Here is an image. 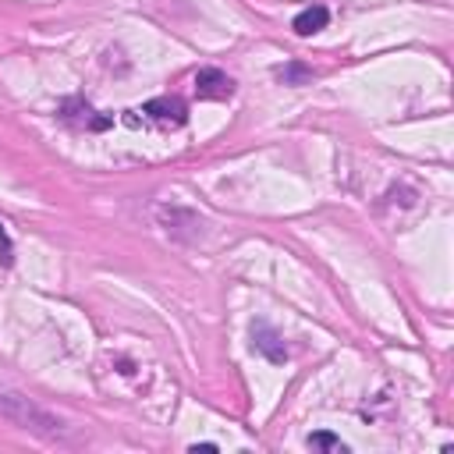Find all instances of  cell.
<instances>
[{
    "label": "cell",
    "mask_w": 454,
    "mask_h": 454,
    "mask_svg": "<svg viewBox=\"0 0 454 454\" xmlns=\"http://www.w3.org/2000/svg\"><path fill=\"white\" fill-rule=\"evenodd\" d=\"M0 411H4L14 426H21V429H28V433H35V436H43V440H57V436L64 433V422H60L57 415H50L46 408H39L35 401H28L25 394L4 390V394H0Z\"/></svg>",
    "instance_id": "cell-1"
},
{
    "label": "cell",
    "mask_w": 454,
    "mask_h": 454,
    "mask_svg": "<svg viewBox=\"0 0 454 454\" xmlns=\"http://www.w3.org/2000/svg\"><path fill=\"white\" fill-rule=\"evenodd\" d=\"M156 220L177 241H195V238H202V227H206L202 216L192 213V209H184V206H160L156 209Z\"/></svg>",
    "instance_id": "cell-2"
},
{
    "label": "cell",
    "mask_w": 454,
    "mask_h": 454,
    "mask_svg": "<svg viewBox=\"0 0 454 454\" xmlns=\"http://www.w3.org/2000/svg\"><path fill=\"white\" fill-rule=\"evenodd\" d=\"M252 348H255L262 358H270L273 365L287 362V344H284V337H280L273 326H266V323H255V326H252Z\"/></svg>",
    "instance_id": "cell-3"
},
{
    "label": "cell",
    "mask_w": 454,
    "mask_h": 454,
    "mask_svg": "<svg viewBox=\"0 0 454 454\" xmlns=\"http://www.w3.org/2000/svg\"><path fill=\"white\" fill-rule=\"evenodd\" d=\"M195 92H199L202 99H227V96L234 92V78L223 74L220 67H202V71L195 74Z\"/></svg>",
    "instance_id": "cell-4"
},
{
    "label": "cell",
    "mask_w": 454,
    "mask_h": 454,
    "mask_svg": "<svg viewBox=\"0 0 454 454\" xmlns=\"http://www.w3.org/2000/svg\"><path fill=\"white\" fill-rule=\"evenodd\" d=\"M142 114L153 117V121H160V124H174V128L184 124V117H188V110H184V103L177 96H156V99H149L142 106Z\"/></svg>",
    "instance_id": "cell-5"
},
{
    "label": "cell",
    "mask_w": 454,
    "mask_h": 454,
    "mask_svg": "<svg viewBox=\"0 0 454 454\" xmlns=\"http://www.w3.org/2000/svg\"><path fill=\"white\" fill-rule=\"evenodd\" d=\"M326 21H330V11H326L323 4H312V7H305V11H298V14H294L291 28H294L298 35H312V32L326 28Z\"/></svg>",
    "instance_id": "cell-6"
},
{
    "label": "cell",
    "mask_w": 454,
    "mask_h": 454,
    "mask_svg": "<svg viewBox=\"0 0 454 454\" xmlns=\"http://www.w3.org/2000/svg\"><path fill=\"white\" fill-rule=\"evenodd\" d=\"M309 447H323V450H344V443H340L337 436H330V433H312V436H309Z\"/></svg>",
    "instance_id": "cell-7"
},
{
    "label": "cell",
    "mask_w": 454,
    "mask_h": 454,
    "mask_svg": "<svg viewBox=\"0 0 454 454\" xmlns=\"http://www.w3.org/2000/svg\"><path fill=\"white\" fill-rule=\"evenodd\" d=\"M0 259H4V266H11V238L4 231V223H0Z\"/></svg>",
    "instance_id": "cell-8"
},
{
    "label": "cell",
    "mask_w": 454,
    "mask_h": 454,
    "mask_svg": "<svg viewBox=\"0 0 454 454\" xmlns=\"http://www.w3.org/2000/svg\"><path fill=\"white\" fill-rule=\"evenodd\" d=\"M284 74H287L291 82H305V78H309V71H305V67H298V64H291V67H287Z\"/></svg>",
    "instance_id": "cell-9"
},
{
    "label": "cell",
    "mask_w": 454,
    "mask_h": 454,
    "mask_svg": "<svg viewBox=\"0 0 454 454\" xmlns=\"http://www.w3.org/2000/svg\"><path fill=\"white\" fill-rule=\"evenodd\" d=\"M192 450L199 454V450H216V443H192Z\"/></svg>",
    "instance_id": "cell-10"
}]
</instances>
